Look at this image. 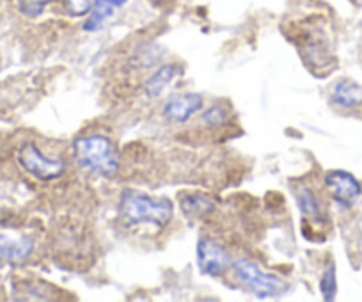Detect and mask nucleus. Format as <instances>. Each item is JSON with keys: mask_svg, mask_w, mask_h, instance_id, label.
<instances>
[{"mask_svg": "<svg viewBox=\"0 0 362 302\" xmlns=\"http://www.w3.org/2000/svg\"><path fill=\"white\" fill-rule=\"evenodd\" d=\"M295 199H297L298 208H300L302 215L313 222L323 221V207L322 201L318 199L315 192L309 189L308 185H298L295 189Z\"/></svg>", "mask_w": 362, "mask_h": 302, "instance_id": "f8f14e48", "label": "nucleus"}, {"mask_svg": "<svg viewBox=\"0 0 362 302\" xmlns=\"http://www.w3.org/2000/svg\"><path fill=\"white\" fill-rule=\"evenodd\" d=\"M201 121L208 128H224L229 121V114L222 105H211L208 109H204Z\"/></svg>", "mask_w": 362, "mask_h": 302, "instance_id": "4468645a", "label": "nucleus"}, {"mask_svg": "<svg viewBox=\"0 0 362 302\" xmlns=\"http://www.w3.org/2000/svg\"><path fill=\"white\" fill-rule=\"evenodd\" d=\"M117 214L124 226L153 224L156 228H165L173 221L174 204L163 196H149L146 192L127 189L121 192Z\"/></svg>", "mask_w": 362, "mask_h": 302, "instance_id": "f257e3e1", "label": "nucleus"}, {"mask_svg": "<svg viewBox=\"0 0 362 302\" xmlns=\"http://www.w3.org/2000/svg\"><path fill=\"white\" fill-rule=\"evenodd\" d=\"M52 2H55V0H16L20 13L29 16V18H36V16L43 15V11Z\"/></svg>", "mask_w": 362, "mask_h": 302, "instance_id": "2eb2a0df", "label": "nucleus"}, {"mask_svg": "<svg viewBox=\"0 0 362 302\" xmlns=\"http://www.w3.org/2000/svg\"><path fill=\"white\" fill-rule=\"evenodd\" d=\"M73 155L83 171L100 178H114L121 169L117 146L105 135H83L73 142Z\"/></svg>", "mask_w": 362, "mask_h": 302, "instance_id": "f03ea898", "label": "nucleus"}, {"mask_svg": "<svg viewBox=\"0 0 362 302\" xmlns=\"http://www.w3.org/2000/svg\"><path fill=\"white\" fill-rule=\"evenodd\" d=\"M330 100L334 105L343 107V109H355V107L362 105V86L350 79H343L334 84Z\"/></svg>", "mask_w": 362, "mask_h": 302, "instance_id": "9b49d317", "label": "nucleus"}, {"mask_svg": "<svg viewBox=\"0 0 362 302\" xmlns=\"http://www.w3.org/2000/svg\"><path fill=\"white\" fill-rule=\"evenodd\" d=\"M320 291H322L323 301L330 302L336 298L337 277H336V267H334V263H330V265L325 269V272L322 274V279H320Z\"/></svg>", "mask_w": 362, "mask_h": 302, "instance_id": "ddd939ff", "label": "nucleus"}, {"mask_svg": "<svg viewBox=\"0 0 362 302\" xmlns=\"http://www.w3.org/2000/svg\"><path fill=\"white\" fill-rule=\"evenodd\" d=\"M34 252V240L29 237L9 238L6 235H0V262L23 263Z\"/></svg>", "mask_w": 362, "mask_h": 302, "instance_id": "6e6552de", "label": "nucleus"}, {"mask_svg": "<svg viewBox=\"0 0 362 302\" xmlns=\"http://www.w3.org/2000/svg\"><path fill=\"white\" fill-rule=\"evenodd\" d=\"M183 75V68L180 64H163L153 73L151 77L146 81L144 93L148 98H158L167 88L174 82V79Z\"/></svg>", "mask_w": 362, "mask_h": 302, "instance_id": "1a4fd4ad", "label": "nucleus"}, {"mask_svg": "<svg viewBox=\"0 0 362 302\" xmlns=\"http://www.w3.org/2000/svg\"><path fill=\"white\" fill-rule=\"evenodd\" d=\"M16 161L27 175L34 176L40 182H52L66 173V162L62 158L47 157L33 141L20 146L16 151Z\"/></svg>", "mask_w": 362, "mask_h": 302, "instance_id": "20e7f679", "label": "nucleus"}, {"mask_svg": "<svg viewBox=\"0 0 362 302\" xmlns=\"http://www.w3.org/2000/svg\"><path fill=\"white\" fill-rule=\"evenodd\" d=\"M332 199L341 207H354L362 194V187L354 175L346 171H329L323 178Z\"/></svg>", "mask_w": 362, "mask_h": 302, "instance_id": "423d86ee", "label": "nucleus"}, {"mask_svg": "<svg viewBox=\"0 0 362 302\" xmlns=\"http://www.w3.org/2000/svg\"><path fill=\"white\" fill-rule=\"evenodd\" d=\"M64 8L71 16H87L93 8V0H64Z\"/></svg>", "mask_w": 362, "mask_h": 302, "instance_id": "dca6fc26", "label": "nucleus"}, {"mask_svg": "<svg viewBox=\"0 0 362 302\" xmlns=\"http://www.w3.org/2000/svg\"><path fill=\"white\" fill-rule=\"evenodd\" d=\"M233 270H235L236 277L240 283L247 288L252 295L257 298H270L279 297V295L286 294L288 283L277 274L267 272L261 269L257 263L252 260L240 258L233 263Z\"/></svg>", "mask_w": 362, "mask_h": 302, "instance_id": "7ed1b4c3", "label": "nucleus"}, {"mask_svg": "<svg viewBox=\"0 0 362 302\" xmlns=\"http://www.w3.org/2000/svg\"><path fill=\"white\" fill-rule=\"evenodd\" d=\"M201 109H203V96L197 93H183L167 100L163 105V116L173 123H187Z\"/></svg>", "mask_w": 362, "mask_h": 302, "instance_id": "0eeeda50", "label": "nucleus"}, {"mask_svg": "<svg viewBox=\"0 0 362 302\" xmlns=\"http://www.w3.org/2000/svg\"><path fill=\"white\" fill-rule=\"evenodd\" d=\"M180 208L189 221H201L214 214L215 201L203 192L183 194L180 196Z\"/></svg>", "mask_w": 362, "mask_h": 302, "instance_id": "9d476101", "label": "nucleus"}, {"mask_svg": "<svg viewBox=\"0 0 362 302\" xmlns=\"http://www.w3.org/2000/svg\"><path fill=\"white\" fill-rule=\"evenodd\" d=\"M197 265L204 276L221 277L231 265V258L224 245L210 237H203L197 242Z\"/></svg>", "mask_w": 362, "mask_h": 302, "instance_id": "39448f33", "label": "nucleus"}]
</instances>
